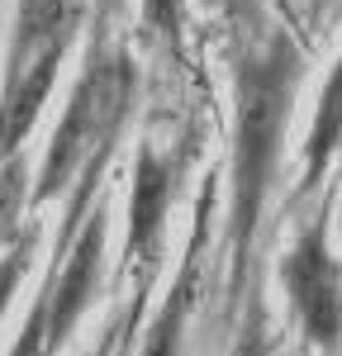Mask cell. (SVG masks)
I'll return each instance as SVG.
<instances>
[{"instance_id": "3957f363", "label": "cell", "mask_w": 342, "mask_h": 356, "mask_svg": "<svg viewBox=\"0 0 342 356\" xmlns=\"http://www.w3.org/2000/svg\"><path fill=\"white\" fill-rule=\"evenodd\" d=\"M76 33V0H19L0 81V171L19 157Z\"/></svg>"}, {"instance_id": "7a4b0ae2", "label": "cell", "mask_w": 342, "mask_h": 356, "mask_svg": "<svg viewBox=\"0 0 342 356\" xmlns=\"http://www.w3.org/2000/svg\"><path fill=\"white\" fill-rule=\"evenodd\" d=\"M129 105H133V62L124 53H114V48H105V43H95L76 86H72V95H67V110L53 129V143L43 152L33 204L57 200L67 186L81 181V171L100 152H110L119 129H124Z\"/></svg>"}, {"instance_id": "9c48e42d", "label": "cell", "mask_w": 342, "mask_h": 356, "mask_svg": "<svg viewBox=\"0 0 342 356\" xmlns=\"http://www.w3.org/2000/svg\"><path fill=\"white\" fill-rule=\"evenodd\" d=\"M28 238L19 233L15 243L5 247V257H0V318H5V309L15 300V290H19V280H24V266H28Z\"/></svg>"}, {"instance_id": "ba28073f", "label": "cell", "mask_w": 342, "mask_h": 356, "mask_svg": "<svg viewBox=\"0 0 342 356\" xmlns=\"http://www.w3.org/2000/svg\"><path fill=\"white\" fill-rule=\"evenodd\" d=\"M342 147V57L328 72V81L318 90V110H314V129L304 143V186H318L323 171L333 166V152Z\"/></svg>"}, {"instance_id": "277c9868", "label": "cell", "mask_w": 342, "mask_h": 356, "mask_svg": "<svg viewBox=\"0 0 342 356\" xmlns=\"http://www.w3.org/2000/svg\"><path fill=\"white\" fill-rule=\"evenodd\" d=\"M281 280L290 309L300 318V332L314 352L342 347V261L328 243V214H314V223L295 238V247L281 261Z\"/></svg>"}, {"instance_id": "52a82bcc", "label": "cell", "mask_w": 342, "mask_h": 356, "mask_svg": "<svg viewBox=\"0 0 342 356\" xmlns=\"http://www.w3.org/2000/svg\"><path fill=\"white\" fill-rule=\"evenodd\" d=\"M204 219H209V191L200 200V219L195 233H190V247H186V261L171 280L167 304L157 309V318L147 323V337H142V352L138 356H181L186 347V318H190V304L200 295V261H204Z\"/></svg>"}, {"instance_id": "7c38bea8", "label": "cell", "mask_w": 342, "mask_h": 356, "mask_svg": "<svg viewBox=\"0 0 342 356\" xmlns=\"http://www.w3.org/2000/svg\"><path fill=\"white\" fill-rule=\"evenodd\" d=\"M142 19H147L152 33L176 43L181 38V0H142Z\"/></svg>"}, {"instance_id": "5b68a950", "label": "cell", "mask_w": 342, "mask_h": 356, "mask_svg": "<svg viewBox=\"0 0 342 356\" xmlns=\"http://www.w3.org/2000/svg\"><path fill=\"white\" fill-rule=\"evenodd\" d=\"M62 266L43 290L48 304V356L76 332L81 314L90 309L95 290H100V271H105V209H90L81 233H62Z\"/></svg>"}, {"instance_id": "8992f818", "label": "cell", "mask_w": 342, "mask_h": 356, "mask_svg": "<svg viewBox=\"0 0 342 356\" xmlns=\"http://www.w3.org/2000/svg\"><path fill=\"white\" fill-rule=\"evenodd\" d=\"M171 191H176V157L162 152L157 143H142V147H138V162H133L129 238H124V257H129L133 266H152V261H157V252H162Z\"/></svg>"}, {"instance_id": "30bf717a", "label": "cell", "mask_w": 342, "mask_h": 356, "mask_svg": "<svg viewBox=\"0 0 342 356\" xmlns=\"http://www.w3.org/2000/svg\"><path fill=\"white\" fill-rule=\"evenodd\" d=\"M233 356H271V342H266V309H261V300L247 304V318H243V328H238Z\"/></svg>"}, {"instance_id": "6da1fadb", "label": "cell", "mask_w": 342, "mask_h": 356, "mask_svg": "<svg viewBox=\"0 0 342 356\" xmlns=\"http://www.w3.org/2000/svg\"><path fill=\"white\" fill-rule=\"evenodd\" d=\"M300 86V53L285 33H271L252 43L238 62L233 86V257L238 266L247 261L256 238V223L266 209V191L281 166V143Z\"/></svg>"}, {"instance_id": "8fae6325", "label": "cell", "mask_w": 342, "mask_h": 356, "mask_svg": "<svg viewBox=\"0 0 342 356\" xmlns=\"http://www.w3.org/2000/svg\"><path fill=\"white\" fill-rule=\"evenodd\" d=\"M5 356H48V304H43V295H38L33 314H28V323L19 328L15 347H10Z\"/></svg>"}]
</instances>
